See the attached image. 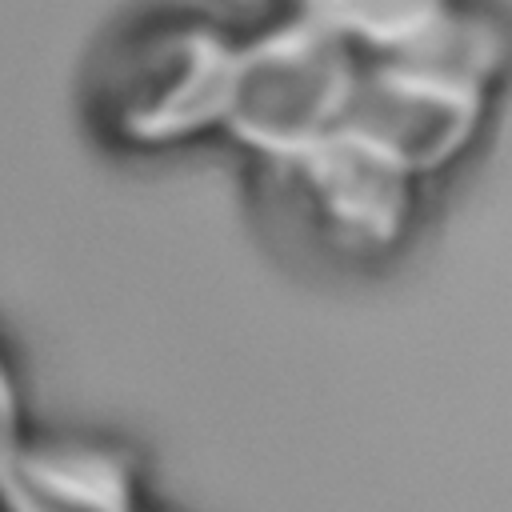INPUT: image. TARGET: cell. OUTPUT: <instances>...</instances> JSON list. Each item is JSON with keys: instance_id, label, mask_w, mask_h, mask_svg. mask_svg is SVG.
I'll return each instance as SVG.
<instances>
[{"instance_id": "cell-5", "label": "cell", "mask_w": 512, "mask_h": 512, "mask_svg": "<svg viewBox=\"0 0 512 512\" xmlns=\"http://www.w3.org/2000/svg\"><path fill=\"white\" fill-rule=\"evenodd\" d=\"M16 420H20V396L8 376V364L0 360V464L16 456Z\"/></svg>"}, {"instance_id": "cell-2", "label": "cell", "mask_w": 512, "mask_h": 512, "mask_svg": "<svg viewBox=\"0 0 512 512\" xmlns=\"http://www.w3.org/2000/svg\"><path fill=\"white\" fill-rule=\"evenodd\" d=\"M360 68L336 32L296 20L256 44H240L224 124L272 160H292L344 128Z\"/></svg>"}, {"instance_id": "cell-3", "label": "cell", "mask_w": 512, "mask_h": 512, "mask_svg": "<svg viewBox=\"0 0 512 512\" xmlns=\"http://www.w3.org/2000/svg\"><path fill=\"white\" fill-rule=\"evenodd\" d=\"M280 164L296 176L308 220L320 224L332 244L368 252L400 236L412 208V172L364 140L336 132Z\"/></svg>"}, {"instance_id": "cell-1", "label": "cell", "mask_w": 512, "mask_h": 512, "mask_svg": "<svg viewBox=\"0 0 512 512\" xmlns=\"http://www.w3.org/2000/svg\"><path fill=\"white\" fill-rule=\"evenodd\" d=\"M240 44L204 20L148 24L116 44L100 72L104 124L136 144H176L204 124H224Z\"/></svg>"}, {"instance_id": "cell-4", "label": "cell", "mask_w": 512, "mask_h": 512, "mask_svg": "<svg viewBox=\"0 0 512 512\" xmlns=\"http://www.w3.org/2000/svg\"><path fill=\"white\" fill-rule=\"evenodd\" d=\"M448 12V0H300L304 20L380 56L400 52Z\"/></svg>"}]
</instances>
